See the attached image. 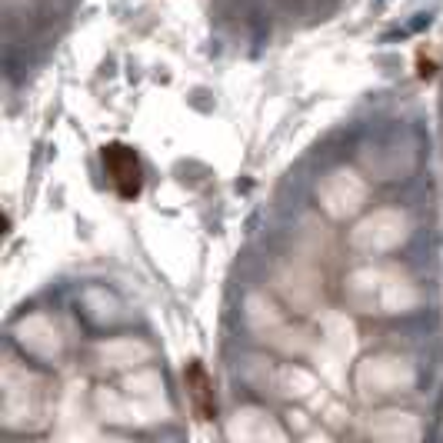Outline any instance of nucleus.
Instances as JSON below:
<instances>
[{"instance_id": "obj_1", "label": "nucleus", "mask_w": 443, "mask_h": 443, "mask_svg": "<svg viewBox=\"0 0 443 443\" xmlns=\"http://www.w3.org/2000/svg\"><path fill=\"white\" fill-rule=\"evenodd\" d=\"M104 167L110 170L113 184H117V190H120L123 197H134L140 190V167H137V160H134V153H130L127 147H120V144L107 147Z\"/></svg>"}]
</instances>
